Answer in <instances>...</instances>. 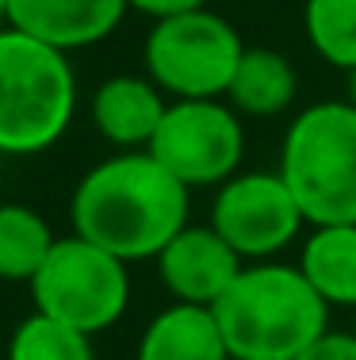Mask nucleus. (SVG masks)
Instances as JSON below:
<instances>
[{
  "label": "nucleus",
  "mask_w": 356,
  "mask_h": 360,
  "mask_svg": "<svg viewBox=\"0 0 356 360\" xmlns=\"http://www.w3.org/2000/svg\"><path fill=\"white\" fill-rule=\"evenodd\" d=\"M188 192L150 150L112 153L73 192V234L126 264L154 261L188 226Z\"/></svg>",
  "instance_id": "f257e3e1"
},
{
  "label": "nucleus",
  "mask_w": 356,
  "mask_h": 360,
  "mask_svg": "<svg viewBox=\"0 0 356 360\" xmlns=\"http://www.w3.org/2000/svg\"><path fill=\"white\" fill-rule=\"evenodd\" d=\"M230 360H295L329 330V303L307 284L299 264L257 261L211 307Z\"/></svg>",
  "instance_id": "f03ea898"
},
{
  "label": "nucleus",
  "mask_w": 356,
  "mask_h": 360,
  "mask_svg": "<svg viewBox=\"0 0 356 360\" xmlns=\"http://www.w3.org/2000/svg\"><path fill=\"white\" fill-rule=\"evenodd\" d=\"M77 111L70 54L15 27L0 31V153L35 158L62 142Z\"/></svg>",
  "instance_id": "7ed1b4c3"
},
{
  "label": "nucleus",
  "mask_w": 356,
  "mask_h": 360,
  "mask_svg": "<svg viewBox=\"0 0 356 360\" xmlns=\"http://www.w3.org/2000/svg\"><path fill=\"white\" fill-rule=\"evenodd\" d=\"M276 173L307 222H356V108L326 100L299 111L284 134Z\"/></svg>",
  "instance_id": "20e7f679"
},
{
  "label": "nucleus",
  "mask_w": 356,
  "mask_h": 360,
  "mask_svg": "<svg viewBox=\"0 0 356 360\" xmlns=\"http://www.w3.org/2000/svg\"><path fill=\"white\" fill-rule=\"evenodd\" d=\"M242 54L234 23L211 8L154 20L142 46L146 77L173 100H223Z\"/></svg>",
  "instance_id": "39448f33"
},
{
  "label": "nucleus",
  "mask_w": 356,
  "mask_h": 360,
  "mask_svg": "<svg viewBox=\"0 0 356 360\" xmlns=\"http://www.w3.org/2000/svg\"><path fill=\"white\" fill-rule=\"evenodd\" d=\"M27 288L39 314H50L88 338L115 326L131 303L126 261L84 242L81 234L58 238Z\"/></svg>",
  "instance_id": "423d86ee"
},
{
  "label": "nucleus",
  "mask_w": 356,
  "mask_h": 360,
  "mask_svg": "<svg viewBox=\"0 0 356 360\" xmlns=\"http://www.w3.org/2000/svg\"><path fill=\"white\" fill-rule=\"evenodd\" d=\"M146 150L184 188H215L242 165L245 131L237 111L223 100H173Z\"/></svg>",
  "instance_id": "0eeeda50"
},
{
  "label": "nucleus",
  "mask_w": 356,
  "mask_h": 360,
  "mask_svg": "<svg viewBox=\"0 0 356 360\" xmlns=\"http://www.w3.org/2000/svg\"><path fill=\"white\" fill-rule=\"evenodd\" d=\"M303 211L279 173H234L218 184L211 226L242 261H272L303 230Z\"/></svg>",
  "instance_id": "6e6552de"
},
{
  "label": "nucleus",
  "mask_w": 356,
  "mask_h": 360,
  "mask_svg": "<svg viewBox=\"0 0 356 360\" xmlns=\"http://www.w3.org/2000/svg\"><path fill=\"white\" fill-rule=\"evenodd\" d=\"M157 276L176 303L215 307L218 295L237 280L245 261L223 242L215 226H184L157 257Z\"/></svg>",
  "instance_id": "1a4fd4ad"
},
{
  "label": "nucleus",
  "mask_w": 356,
  "mask_h": 360,
  "mask_svg": "<svg viewBox=\"0 0 356 360\" xmlns=\"http://www.w3.org/2000/svg\"><path fill=\"white\" fill-rule=\"evenodd\" d=\"M126 12V0H8V27L73 54L104 42Z\"/></svg>",
  "instance_id": "9d476101"
},
{
  "label": "nucleus",
  "mask_w": 356,
  "mask_h": 360,
  "mask_svg": "<svg viewBox=\"0 0 356 360\" xmlns=\"http://www.w3.org/2000/svg\"><path fill=\"white\" fill-rule=\"evenodd\" d=\"M165 92L150 77L119 73L107 77L88 104V119L100 131V139L119 150H146L154 142L161 115H165Z\"/></svg>",
  "instance_id": "9b49d317"
},
{
  "label": "nucleus",
  "mask_w": 356,
  "mask_h": 360,
  "mask_svg": "<svg viewBox=\"0 0 356 360\" xmlns=\"http://www.w3.org/2000/svg\"><path fill=\"white\" fill-rule=\"evenodd\" d=\"M134 360H230L211 307L173 303L146 326Z\"/></svg>",
  "instance_id": "f8f14e48"
},
{
  "label": "nucleus",
  "mask_w": 356,
  "mask_h": 360,
  "mask_svg": "<svg viewBox=\"0 0 356 360\" xmlns=\"http://www.w3.org/2000/svg\"><path fill=\"white\" fill-rule=\"evenodd\" d=\"M295 92H299V77H295V65L279 50L245 46L242 62L234 70V81L226 89V100H230L237 115L272 119L291 108Z\"/></svg>",
  "instance_id": "ddd939ff"
},
{
  "label": "nucleus",
  "mask_w": 356,
  "mask_h": 360,
  "mask_svg": "<svg viewBox=\"0 0 356 360\" xmlns=\"http://www.w3.org/2000/svg\"><path fill=\"white\" fill-rule=\"evenodd\" d=\"M299 272L329 307H356V222L310 230L299 253Z\"/></svg>",
  "instance_id": "4468645a"
},
{
  "label": "nucleus",
  "mask_w": 356,
  "mask_h": 360,
  "mask_svg": "<svg viewBox=\"0 0 356 360\" xmlns=\"http://www.w3.org/2000/svg\"><path fill=\"white\" fill-rule=\"evenodd\" d=\"M58 238L50 222L27 203H0V280L31 284Z\"/></svg>",
  "instance_id": "2eb2a0df"
},
{
  "label": "nucleus",
  "mask_w": 356,
  "mask_h": 360,
  "mask_svg": "<svg viewBox=\"0 0 356 360\" xmlns=\"http://www.w3.org/2000/svg\"><path fill=\"white\" fill-rule=\"evenodd\" d=\"M307 42L337 70H356V0H307L303 4Z\"/></svg>",
  "instance_id": "dca6fc26"
},
{
  "label": "nucleus",
  "mask_w": 356,
  "mask_h": 360,
  "mask_svg": "<svg viewBox=\"0 0 356 360\" xmlns=\"http://www.w3.org/2000/svg\"><path fill=\"white\" fill-rule=\"evenodd\" d=\"M8 360H92V341L88 333L35 311L12 330Z\"/></svg>",
  "instance_id": "f3484780"
},
{
  "label": "nucleus",
  "mask_w": 356,
  "mask_h": 360,
  "mask_svg": "<svg viewBox=\"0 0 356 360\" xmlns=\"http://www.w3.org/2000/svg\"><path fill=\"white\" fill-rule=\"evenodd\" d=\"M295 360H356V333L326 330V333H318Z\"/></svg>",
  "instance_id": "a211bd4d"
},
{
  "label": "nucleus",
  "mask_w": 356,
  "mask_h": 360,
  "mask_svg": "<svg viewBox=\"0 0 356 360\" xmlns=\"http://www.w3.org/2000/svg\"><path fill=\"white\" fill-rule=\"evenodd\" d=\"M126 8H131V12L150 15V20H169V15L207 8V0H126Z\"/></svg>",
  "instance_id": "6ab92c4d"
},
{
  "label": "nucleus",
  "mask_w": 356,
  "mask_h": 360,
  "mask_svg": "<svg viewBox=\"0 0 356 360\" xmlns=\"http://www.w3.org/2000/svg\"><path fill=\"white\" fill-rule=\"evenodd\" d=\"M345 100L356 108V70H349V96H345Z\"/></svg>",
  "instance_id": "aec40b11"
},
{
  "label": "nucleus",
  "mask_w": 356,
  "mask_h": 360,
  "mask_svg": "<svg viewBox=\"0 0 356 360\" xmlns=\"http://www.w3.org/2000/svg\"><path fill=\"white\" fill-rule=\"evenodd\" d=\"M8 27V0H0V31Z\"/></svg>",
  "instance_id": "412c9836"
}]
</instances>
